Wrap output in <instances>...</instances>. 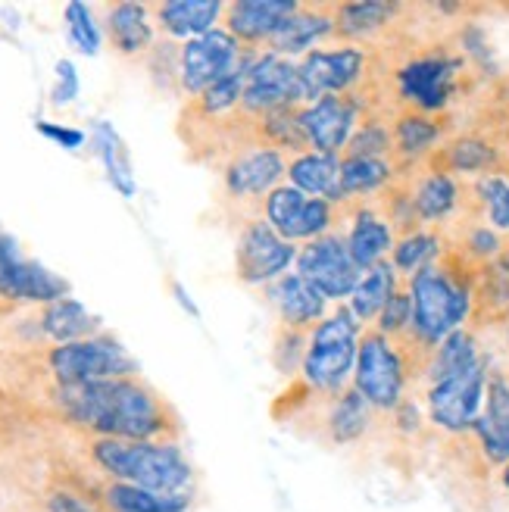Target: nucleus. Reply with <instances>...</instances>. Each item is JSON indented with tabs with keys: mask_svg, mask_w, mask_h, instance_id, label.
Here are the masks:
<instances>
[{
	"mask_svg": "<svg viewBox=\"0 0 509 512\" xmlns=\"http://www.w3.org/2000/svg\"><path fill=\"white\" fill-rule=\"evenodd\" d=\"M431 169H441L450 175H494V172H509V153L488 138L485 132H463L441 144L431 157L425 160Z\"/></svg>",
	"mask_w": 509,
	"mask_h": 512,
	"instance_id": "a211bd4d",
	"label": "nucleus"
},
{
	"mask_svg": "<svg viewBox=\"0 0 509 512\" xmlns=\"http://www.w3.org/2000/svg\"><path fill=\"white\" fill-rule=\"evenodd\" d=\"M35 128H38L44 138H50V141L66 147V150H79L85 144V132H82V128H66V125H57V122H35Z\"/></svg>",
	"mask_w": 509,
	"mask_h": 512,
	"instance_id": "ea45409f",
	"label": "nucleus"
},
{
	"mask_svg": "<svg viewBox=\"0 0 509 512\" xmlns=\"http://www.w3.org/2000/svg\"><path fill=\"white\" fill-rule=\"evenodd\" d=\"M297 275L307 278L325 300H350L363 269L353 263L344 232H332L297 250Z\"/></svg>",
	"mask_w": 509,
	"mask_h": 512,
	"instance_id": "9b49d317",
	"label": "nucleus"
},
{
	"mask_svg": "<svg viewBox=\"0 0 509 512\" xmlns=\"http://www.w3.org/2000/svg\"><path fill=\"white\" fill-rule=\"evenodd\" d=\"M344 213V241L353 256V263L363 272L385 263V256L394 250V228L385 219L372 200L366 203H353V207H341Z\"/></svg>",
	"mask_w": 509,
	"mask_h": 512,
	"instance_id": "6ab92c4d",
	"label": "nucleus"
},
{
	"mask_svg": "<svg viewBox=\"0 0 509 512\" xmlns=\"http://www.w3.org/2000/svg\"><path fill=\"white\" fill-rule=\"evenodd\" d=\"M97 497L107 512H191L194 509V497L188 494H157L107 478H97Z\"/></svg>",
	"mask_w": 509,
	"mask_h": 512,
	"instance_id": "bb28decb",
	"label": "nucleus"
},
{
	"mask_svg": "<svg viewBox=\"0 0 509 512\" xmlns=\"http://www.w3.org/2000/svg\"><path fill=\"white\" fill-rule=\"evenodd\" d=\"M297 7L300 0H232L225 4L219 25L250 54H266L272 38L291 22Z\"/></svg>",
	"mask_w": 509,
	"mask_h": 512,
	"instance_id": "f3484780",
	"label": "nucleus"
},
{
	"mask_svg": "<svg viewBox=\"0 0 509 512\" xmlns=\"http://www.w3.org/2000/svg\"><path fill=\"white\" fill-rule=\"evenodd\" d=\"M372 57L366 47L338 44V47H316L297 63V82L303 107L316 104L325 94H356L363 91L369 79Z\"/></svg>",
	"mask_w": 509,
	"mask_h": 512,
	"instance_id": "9d476101",
	"label": "nucleus"
},
{
	"mask_svg": "<svg viewBox=\"0 0 509 512\" xmlns=\"http://www.w3.org/2000/svg\"><path fill=\"white\" fill-rule=\"evenodd\" d=\"M397 281H400V275L391 266V260H385V263H378V266L363 272L360 285H356V291L350 294V303H347L350 310H353V316L360 319L363 328L375 325V319L388 306V300L397 294V288H400Z\"/></svg>",
	"mask_w": 509,
	"mask_h": 512,
	"instance_id": "cd10ccee",
	"label": "nucleus"
},
{
	"mask_svg": "<svg viewBox=\"0 0 509 512\" xmlns=\"http://www.w3.org/2000/svg\"><path fill=\"white\" fill-rule=\"evenodd\" d=\"M444 253V238L435 232V228H419L413 235H403L394 241L391 250V266L397 269L400 278L410 281L416 272H422L425 266L438 263Z\"/></svg>",
	"mask_w": 509,
	"mask_h": 512,
	"instance_id": "2f4dec72",
	"label": "nucleus"
},
{
	"mask_svg": "<svg viewBox=\"0 0 509 512\" xmlns=\"http://www.w3.org/2000/svg\"><path fill=\"white\" fill-rule=\"evenodd\" d=\"M475 447L488 466L509 463V378L503 372L488 375V391L481 416L472 425Z\"/></svg>",
	"mask_w": 509,
	"mask_h": 512,
	"instance_id": "412c9836",
	"label": "nucleus"
},
{
	"mask_svg": "<svg viewBox=\"0 0 509 512\" xmlns=\"http://www.w3.org/2000/svg\"><path fill=\"white\" fill-rule=\"evenodd\" d=\"M91 144H94V153L100 157L107 169V178L110 185L122 194V197H135V175H132V160H129V150H125L122 138L116 128L107 122V119H97L94 128H91Z\"/></svg>",
	"mask_w": 509,
	"mask_h": 512,
	"instance_id": "c756f323",
	"label": "nucleus"
},
{
	"mask_svg": "<svg viewBox=\"0 0 509 512\" xmlns=\"http://www.w3.org/2000/svg\"><path fill=\"white\" fill-rule=\"evenodd\" d=\"M79 97V72L69 60H60L57 63V82L50 88V104L54 107H66L72 100Z\"/></svg>",
	"mask_w": 509,
	"mask_h": 512,
	"instance_id": "58836bf2",
	"label": "nucleus"
},
{
	"mask_svg": "<svg viewBox=\"0 0 509 512\" xmlns=\"http://www.w3.org/2000/svg\"><path fill=\"white\" fill-rule=\"evenodd\" d=\"M338 172H341V157L335 153H297V157L288 160V185H294L297 191L310 194V197H325L332 200L335 188H338Z\"/></svg>",
	"mask_w": 509,
	"mask_h": 512,
	"instance_id": "c85d7f7f",
	"label": "nucleus"
},
{
	"mask_svg": "<svg viewBox=\"0 0 509 512\" xmlns=\"http://www.w3.org/2000/svg\"><path fill=\"white\" fill-rule=\"evenodd\" d=\"M413 325V297H410V288H397V294L388 300V306L381 310V316L375 319V331H381L385 338L397 341L403 338L406 331Z\"/></svg>",
	"mask_w": 509,
	"mask_h": 512,
	"instance_id": "e433bc0d",
	"label": "nucleus"
},
{
	"mask_svg": "<svg viewBox=\"0 0 509 512\" xmlns=\"http://www.w3.org/2000/svg\"><path fill=\"white\" fill-rule=\"evenodd\" d=\"M500 484L509 491V463H506V466H503V472H500Z\"/></svg>",
	"mask_w": 509,
	"mask_h": 512,
	"instance_id": "79ce46f5",
	"label": "nucleus"
},
{
	"mask_svg": "<svg viewBox=\"0 0 509 512\" xmlns=\"http://www.w3.org/2000/svg\"><path fill=\"white\" fill-rule=\"evenodd\" d=\"M307 350H310V331H297V328H285V325L272 328L269 360L285 378L294 381L300 375V366L307 360Z\"/></svg>",
	"mask_w": 509,
	"mask_h": 512,
	"instance_id": "f704fd0d",
	"label": "nucleus"
},
{
	"mask_svg": "<svg viewBox=\"0 0 509 512\" xmlns=\"http://www.w3.org/2000/svg\"><path fill=\"white\" fill-rule=\"evenodd\" d=\"M360 335H363V325L353 316L347 303L328 310V316L310 331L307 360H303L300 375L294 381H300L303 388L313 394L344 391L347 381L353 378Z\"/></svg>",
	"mask_w": 509,
	"mask_h": 512,
	"instance_id": "20e7f679",
	"label": "nucleus"
},
{
	"mask_svg": "<svg viewBox=\"0 0 509 512\" xmlns=\"http://www.w3.org/2000/svg\"><path fill=\"white\" fill-rule=\"evenodd\" d=\"M413 169H406V178H410L413 207H416V216H419L422 228L425 225H441V222H447L450 216H456L463 210V203H466L463 185L456 182L450 172L428 166L425 172L416 175Z\"/></svg>",
	"mask_w": 509,
	"mask_h": 512,
	"instance_id": "393cba45",
	"label": "nucleus"
},
{
	"mask_svg": "<svg viewBox=\"0 0 509 512\" xmlns=\"http://www.w3.org/2000/svg\"><path fill=\"white\" fill-rule=\"evenodd\" d=\"M69 297V281L29 260L19 241L0 232V322L25 306H44Z\"/></svg>",
	"mask_w": 509,
	"mask_h": 512,
	"instance_id": "0eeeda50",
	"label": "nucleus"
},
{
	"mask_svg": "<svg viewBox=\"0 0 509 512\" xmlns=\"http://www.w3.org/2000/svg\"><path fill=\"white\" fill-rule=\"evenodd\" d=\"M288 160L282 150H272L263 144H253L241 153H235L216 175V210L225 225H232L235 232L244 222L263 219V200L282 185L288 175Z\"/></svg>",
	"mask_w": 509,
	"mask_h": 512,
	"instance_id": "7ed1b4c3",
	"label": "nucleus"
},
{
	"mask_svg": "<svg viewBox=\"0 0 509 512\" xmlns=\"http://www.w3.org/2000/svg\"><path fill=\"white\" fill-rule=\"evenodd\" d=\"M335 38V0H300L291 22L278 32L266 54L278 57H307L313 44Z\"/></svg>",
	"mask_w": 509,
	"mask_h": 512,
	"instance_id": "4be33fe9",
	"label": "nucleus"
},
{
	"mask_svg": "<svg viewBox=\"0 0 509 512\" xmlns=\"http://www.w3.org/2000/svg\"><path fill=\"white\" fill-rule=\"evenodd\" d=\"M410 7L388 4V0H335V38L353 47H391L397 41V29L406 22Z\"/></svg>",
	"mask_w": 509,
	"mask_h": 512,
	"instance_id": "4468645a",
	"label": "nucleus"
},
{
	"mask_svg": "<svg viewBox=\"0 0 509 512\" xmlns=\"http://www.w3.org/2000/svg\"><path fill=\"white\" fill-rule=\"evenodd\" d=\"M488 360L478 356L475 363L456 369L453 375L428 384L425 403H428V419L435 428L447 434H466L472 431L475 419L481 416L488 391Z\"/></svg>",
	"mask_w": 509,
	"mask_h": 512,
	"instance_id": "1a4fd4ad",
	"label": "nucleus"
},
{
	"mask_svg": "<svg viewBox=\"0 0 509 512\" xmlns=\"http://www.w3.org/2000/svg\"><path fill=\"white\" fill-rule=\"evenodd\" d=\"M410 378V366H406L397 344L375 328H363L360 344H356L353 388L372 403L375 413H394L406 400Z\"/></svg>",
	"mask_w": 509,
	"mask_h": 512,
	"instance_id": "39448f33",
	"label": "nucleus"
},
{
	"mask_svg": "<svg viewBox=\"0 0 509 512\" xmlns=\"http://www.w3.org/2000/svg\"><path fill=\"white\" fill-rule=\"evenodd\" d=\"M60 438L66 450L97 478L135 484V488L157 494L197 497L200 478L182 444L100 438V434H82L69 428H60Z\"/></svg>",
	"mask_w": 509,
	"mask_h": 512,
	"instance_id": "f03ea898",
	"label": "nucleus"
},
{
	"mask_svg": "<svg viewBox=\"0 0 509 512\" xmlns=\"http://www.w3.org/2000/svg\"><path fill=\"white\" fill-rule=\"evenodd\" d=\"M63 19L69 29V41L75 44V50L85 57L100 54V44H104V32H100V22L94 19V7L82 4V0H72V4L63 7Z\"/></svg>",
	"mask_w": 509,
	"mask_h": 512,
	"instance_id": "c9c22d12",
	"label": "nucleus"
},
{
	"mask_svg": "<svg viewBox=\"0 0 509 512\" xmlns=\"http://www.w3.org/2000/svg\"><path fill=\"white\" fill-rule=\"evenodd\" d=\"M169 291H172V297H175L178 303H182V306H185V310H188V313H191L194 319L200 316V310H197V306L191 303V297L185 294V288H182V285H178V281H175V278H169Z\"/></svg>",
	"mask_w": 509,
	"mask_h": 512,
	"instance_id": "a19ab883",
	"label": "nucleus"
},
{
	"mask_svg": "<svg viewBox=\"0 0 509 512\" xmlns=\"http://www.w3.org/2000/svg\"><path fill=\"white\" fill-rule=\"evenodd\" d=\"M278 107H303L297 63L278 54H260L247 66L241 110L247 116H263Z\"/></svg>",
	"mask_w": 509,
	"mask_h": 512,
	"instance_id": "dca6fc26",
	"label": "nucleus"
},
{
	"mask_svg": "<svg viewBox=\"0 0 509 512\" xmlns=\"http://www.w3.org/2000/svg\"><path fill=\"white\" fill-rule=\"evenodd\" d=\"M478 356H485L478 350V341L469 328H460V331H453V335H447L435 350H431L428 356V363H425V384H435L447 375H453L456 369H463L469 363H475Z\"/></svg>",
	"mask_w": 509,
	"mask_h": 512,
	"instance_id": "473e14b6",
	"label": "nucleus"
},
{
	"mask_svg": "<svg viewBox=\"0 0 509 512\" xmlns=\"http://www.w3.org/2000/svg\"><path fill=\"white\" fill-rule=\"evenodd\" d=\"M503 335H506V350H509V319L503 322Z\"/></svg>",
	"mask_w": 509,
	"mask_h": 512,
	"instance_id": "37998d69",
	"label": "nucleus"
},
{
	"mask_svg": "<svg viewBox=\"0 0 509 512\" xmlns=\"http://www.w3.org/2000/svg\"><path fill=\"white\" fill-rule=\"evenodd\" d=\"M235 235V272L250 288L272 285L275 278H282L291 269V263H297V247L278 238L266 219L244 222Z\"/></svg>",
	"mask_w": 509,
	"mask_h": 512,
	"instance_id": "f8f14e48",
	"label": "nucleus"
},
{
	"mask_svg": "<svg viewBox=\"0 0 509 512\" xmlns=\"http://www.w3.org/2000/svg\"><path fill=\"white\" fill-rule=\"evenodd\" d=\"M266 303L275 313V325L313 331L328 316V300L297 272H285L266 285Z\"/></svg>",
	"mask_w": 509,
	"mask_h": 512,
	"instance_id": "aec40b11",
	"label": "nucleus"
},
{
	"mask_svg": "<svg viewBox=\"0 0 509 512\" xmlns=\"http://www.w3.org/2000/svg\"><path fill=\"white\" fill-rule=\"evenodd\" d=\"M94 13H100L97 22L110 50L125 63H144L160 41L147 0H110V4H94Z\"/></svg>",
	"mask_w": 509,
	"mask_h": 512,
	"instance_id": "ddd939ff",
	"label": "nucleus"
},
{
	"mask_svg": "<svg viewBox=\"0 0 509 512\" xmlns=\"http://www.w3.org/2000/svg\"><path fill=\"white\" fill-rule=\"evenodd\" d=\"M300 110L303 107H278V110H269V113L257 116V141L263 147L282 150L285 157L307 153L310 141H307V132H303Z\"/></svg>",
	"mask_w": 509,
	"mask_h": 512,
	"instance_id": "7c9ffc66",
	"label": "nucleus"
},
{
	"mask_svg": "<svg viewBox=\"0 0 509 512\" xmlns=\"http://www.w3.org/2000/svg\"><path fill=\"white\" fill-rule=\"evenodd\" d=\"M366 113V104L360 91L356 94H325L316 104H307L300 110L303 132H307L310 150L316 153H335L341 157L347 141L353 138L356 125Z\"/></svg>",
	"mask_w": 509,
	"mask_h": 512,
	"instance_id": "2eb2a0df",
	"label": "nucleus"
},
{
	"mask_svg": "<svg viewBox=\"0 0 509 512\" xmlns=\"http://www.w3.org/2000/svg\"><path fill=\"white\" fill-rule=\"evenodd\" d=\"M160 38L191 41L219 29L225 4L222 0H147Z\"/></svg>",
	"mask_w": 509,
	"mask_h": 512,
	"instance_id": "5701e85b",
	"label": "nucleus"
},
{
	"mask_svg": "<svg viewBox=\"0 0 509 512\" xmlns=\"http://www.w3.org/2000/svg\"><path fill=\"white\" fill-rule=\"evenodd\" d=\"M491 113H494V119L485 122V125H478V132H485L488 138H494L509 153V88L494 97Z\"/></svg>",
	"mask_w": 509,
	"mask_h": 512,
	"instance_id": "4c0bfd02",
	"label": "nucleus"
},
{
	"mask_svg": "<svg viewBox=\"0 0 509 512\" xmlns=\"http://www.w3.org/2000/svg\"><path fill=\"white\" fill-rule=\"evenodd\" d=\"M447 116H428L416 110H400L391 119V132H394V153L391 160L397 169H413L416 163H425L431 153L441 147V138L447 135L450 122Z\"/></svg>",
	"mask_w": 509,
	"mask_h": 512,
	"instance_id": "b1692460",
	"label": "nucleus"
},
{
	"mask_svg": "<svg viewBox=\"0 0 509 512\" xmlns=\"http://www.w3.org/2000/svg\"><path fill=\"white\" fill-rule=\"evenodd\" d=\"M257 57L260 54L244 50L222 25L200 38L182 41V50H178V97H200L228 75L247 69Z\"/></svg>",
	"mask_w": 509,
	"mask_h": 512,
	"instance_id": "423d86ee",
	"label": "nucleus"
},
{
	"mask_svg": "<svg viewBox=\"0 0 509 512\" xmlns=\"http://www.w3.org/2000/svg\"><path fill=\"white\" fill-rule=\"evenodd\" d=\"M25 419L69 431L125 441L182 444L185 422L178 409L144 375L104 378L82 384H47L19 403H4Z\"/></svg>",
	"mask_w": 509,
	"mask_h": 512,
	"instance_id": "f257e3e1",
	"label": "nucleus"
},
{
	"mask_svg": "<svg viewBox=\"0 0 509 512\" xmlns=\"http://www.w3.org/2000/svg\"><path fill=\"white\" fill-rule=\"evenodd\" d=\"M397 178L394 160H378V157H341L338 172V188L332 203L335 207H353V203H366L375 194L385 191Z\"/></svg>",
	"mask_w": 509,
	"mask_h": 512,
	"instance_id": "a878e982",
	"label": "nucleus"
},
{
	"mask_svg": "<svg viewBox=\"0 0 509 512\" xmlns=\"http://www.w3.org/2000/svg\"><path fill=\"white\" fill-rule=\"evenodd\" d=\"M466 197L475 203V210H481L488 228H494L497 235L509 232V172L481 175Z\"/></svg>",
	"mask_w": 509,
	"mask_h": 512,
	"instance_id": "72a5a7b5",
	"label": "nucleus"
},
{
	"mask_svg": "<svg viewBox=\"0 0 509 512\" xmlns=\"http://www.w3.org/2000/svg\"><path fill=\"white\" fill-rule=\"evenodd\" d=\"M263 219L272 232L288 241H316L322 235H332L344 228V213L325 197H310L297 191L294 185H278L263 200Z\"/></svg>",
	"mask_w": 509,
	"mask_h": 512,
	"instance_id": "6e6552de",
	"label": "nucleus"
}]
</instances>
